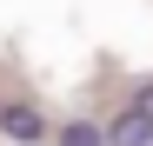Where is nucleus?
<instances>
[{
  "label": "nucleus",
  "instance_id": "obj_1",
  "mask_svg": "<svg viewBox=\"0 0 153 146\" xmlns=\"http://www.w3.org/2000/svg\"><path fill=\"white\" fill-rule=\"evenodd\" d=\"M0 133H7L13 146H47V133H53V126H47V113L40 106H27V100H0Z\"/></svg>",
  "mask_w": 153,
  "mask_h": 146
},
{
  "label": "nucleus",
  "instance_id": "obj_2",
  "mask_svg": "<svg viewBox=\"0 0 153 146\" xmlns=\"http://www.w3.org/2000/svg\"><path fill=\"white\" fill-rule=\"evenodd\" d=\"M100 139L107 146H153V119L140 106H126V113H113V126H100Z\"/></svg>",
  "mask_w": 153,
  "mask_h": 146
},
{
  "label": "nucleus",
  "instance_id": "obj_3",
  "mask_svg": "<svg viewBox=\"0 0 153 146\" xmlns=\"http://www.w3.org/2000/svg\"><path fill=\"white\" fill-rule=\"evenodd\" d=\"M60 146H107V139H100L93 119H67V126H60Z\"/></svg>",
  "mask_w": 153,
  "mask_h": 146
},
{
  "label": "nucleus",
  "instance_id": "obj_4",
  "mask_svg": "<svg viewBox=\"0 0 153 146\" xmlns=\"http://www.w3.org/2000/svg\"><path fill=\"white\" fill-rule=\"evenodd\" d=\"M133 106H140V113H146V119H153V80H146V86H140V93H133Z\"/></svg>",
  "mask_w": 153,
  "mask_h": 146
}]
</instances>
